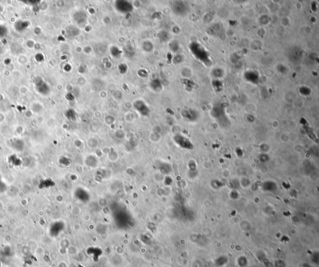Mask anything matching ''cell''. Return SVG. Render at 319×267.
I'll return each instance as SVG.
<instances>
[{
	"label": "cell",
	"mask_w": 319,
	"mask_h": 267,
	"mask_svg": "<svg viewBox=\"0 0 319 267\" xmlns=\"http://www.w3.org/2000/svg\"><path fill=\"white\" fill-rule=\"evenodd\" d=\"M151 86L155 90H157L158 89H161L160 82L157 79L154 80L152 82H151Z\"/></svg>",
	"instance_id": "8992f818"
},
{
	"label": "cell",
	"mask_w": 319,
	"mask_h": 267,
	"mask_svg": "<svg viewBox=\"0 0 319 267\" xmlns=\"http://www.w3.org/2000/svg\"><path fill=\"white\" fill-rule=\"evenodd\" d=\"M190 49L193 52V55L205 64H209L210 61L209 59L208 53L205 51L204 48H203L200 44L198 43H194L191 45Z\"/></svg>",
	"instance_id": "6da1fadb"
},
{
	"label": "cell",
	"mask_w": 319,
	"mask_h": 267,
	"mask_svg": "<svg viewBox=\"0 0 319 267\" xmlns=\"http://www.w3.org/2000/svg\"><path fill=\"white\" fill-rule=\"evenodd\" d=\"M143 49L145 50V51H148V52H150L151 51V50L153 49V44H151V43L150 42H146V43H144L143 45Z\"/></svg>",
	"instance_id": "52a82bcc"
},
{
	"label": "cell",
	"mask_w": 319,
	"mask_h": 267,
	"mask_svg": "<svg viewBox=\"0 0 319 267\" xmlns=\"http://www.w3.org/2000/svg\"><path fill=\"white\" fill-rule=\"evenodd\" d=\"M116 7L118 11L123 13H127L133 10L132 4L127 1H117Z\"/></svg>",
	"instance_id": "3957f363"
},
{
	"label": "cell",
	"mask_w": 319,
	"mask_h": 267,
	"mask_svg": "<svg viewBox=\"0 0 319 267\" xmlns=\"http://www.w3.org/2000/svg\"><path fill=\"white\" fill-rule=\"evenodd\" d=\"M174 142H175L177 144H178L181 147H185L188 146L189 143L188 140L186 139L185 137L181 135H176L175 137H174Z\"/></svg>",
	"instance_id": "277c9868"
},
{
	"label": "cell",
	"mask_w": 319,
	"mask_h": 267,
	"mask_svg": "<svg viewBox=\"0 0 319 267\" xmlns=\"http://www.w3.org/2000/svg\"><path fill=\"white\" fill-rule=\"evenodd\" d=\"M75 19H76L77 22H79V24H82L83 23V22H84V21H86V15L84 13V12L81 11L79 13H77V17Z\"/></svg>",
	"instance_id": "5b68a950"
},
{
	"label": "cell",
	"mask_w": 319,
	"mask_h": 267,
	"mask_svg": "<svg viewBox=\"0 0 319 267\" xmlns=\"http://www.w3.org/2000/svg\"><path fill=\"white\" fill-rule=\"evenodd\" d=\"M79 266V267H84V266H82V265H79V266Z\"/></svg>",
	"instance_id": "ba28073f"
},
{
	"label": "cell",
	"mask_w": 319,
	"mask_h": 267,
	"mask_svg": "<svg viewBox=\"0 0 319 267\" xmlns=\"http://www.w3.org/2000/svg\"><path fill=\"white\" fill-rule=\"evenodd\" d=\"M135 109L143 116H148L150 114V109L147 105L142 100H137L133 103Z\"/></svg>",
	"instance_id": "7a4b0ae2"
}]
</instances>
